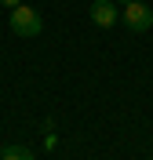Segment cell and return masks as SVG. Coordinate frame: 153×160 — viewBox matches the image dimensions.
Segmentation results:
<instances>
[{
    "mask_svg": "<svg viewBox=\"0 0 153 160\" xmlns=\"http://www.w3.org/2000/svg\"><path fill=\"white\" fill-rule=\"evenodd\" d=\"M11 29L18 33V37H40L44 33V18L37 15V8L18 4V8H11Z\"/></svg>",
    "mask_w": 153,
    "mask_h": 160,
    "instance_id": "cell-1",
    "label": "cell"
},
{
    "mask_svg": "<svg viewBox=\"0 0 153 160\" xmlns=\"http://www.w3.org/2000/svg\"><path fill=\"white\" fill-rule=\"evenodd\" d=\"M120 18L131 33H150L153 29V8H146L142 0H128L120 8Z\"/></svg>",
    "mask_w": 153,
    "mask_h": 160,
    "instance_id": "cell-2",
    "label": "cell"
},
{
    "mask_svg": "<svg viewBox=\"0 0 153 160\" xmlns=\"http://www.w3.org/2000/svg\"><path fill=\"white\" fill-rule=\"evenodd\" d=\"M91 22L99 26V29H113V26L120 22L117 4H113V0H95V4H91Z\"/></svg>",
    "mask_w": 153,
    "mask_h": 160,
    "instance_id": "cell-3",
    "label": "cell"
},
{
    "mask_svg": "<svg viewBox=\"0 0 153 160\" xmlns=\"http://www.w3.org/2000/svg\"><path fill=\"white\" fill-rule=\"evenodd\" d=\"M0 160H37V153L26 149V146H4L0 149Z\"/></svg>",
    "mask_w": 153,
    "mask_h": 160,
    "instance_id": "cell-4",
    "label": "cell"
},
{
    "mask_svg": "<svg viewBox=\"0 0 153 160\" xmlns=\"http://www.w3.org/2000/svg\"><path fill=\"white\" fill-rule=\"evenodd\" d=\"M44 146H48V149H55V146H59V138H55V131H44Z\"/></svg>",
    "mask_w": 153,
    "mask_h": 160,
    "instance_id": "cell-5",
    "label": "cell"
},
{
    "mask_svg": "<svg viewBox=\"0 0 153 160\" xmlns=\"http://www.w3.org/2000/svg\"><path fill=\"white\" fill-rule=\"evenodd\" d=\"M0 4H4V8H18L22 0H0Z\"/></svg>",
    "mask_w": 153,
    "mask_h": 160,
    "instance_id": "cell-6",
    "label": "cell"
}]
</instances>
